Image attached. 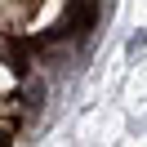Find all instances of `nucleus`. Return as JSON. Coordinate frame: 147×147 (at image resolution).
Wrapping results in <instances>:
<instances>
[{
	"instance_id": "nucleus-2",
	"label": "nucleus",
	"mask_w": 147,
	"mask_h": 147,
	"mask_svg": "<svg viewBox=\"0 0 147 147\" xmlns=\"http://www.w3.org/2000/svg\"><path fill=\"white\" fill-rule=\"evenodd\" d=\"M40 98H45V80H31V85H27V107L40 111Z\"/></svg>"
},
{
	"instance_id": "nucleus-3",
	"label": "nucleus",
	"mask_w": 147,
	"mask_h": 147,
	"mask_svg": "<svg viewBox=\"0 0 147 147\" xmlns=\"http://www.w3.org/2000/svg\"><path fill=\"white\" fill-rule=\"evenodd\" d=\"M0 147H9V129H0Z\"/></svg>"
},
{
	"instance_id": "nucleus-1",
	"label": "nucleus",
	"mask_w": 147,
	"mask_h": 147,
	"mask_svg": "<svg viewBox=\"0 0 147 147\" xmlns=\"http://www.w3.org/2000/svg\"><path fill=\"white\" fill-rule=\"evenodd\" d=\"M94 22H98V0H71V18L49 31V40L54 36H85Z\"/></svg>"
}]
</instances>
